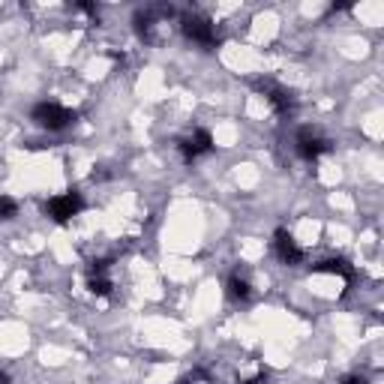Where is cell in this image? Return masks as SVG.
Listing matches in <instances>:
<instances>
[{
  "label": "cell",
  "mask_w": 384,
  "mask_h": 384,
  "mask_svg": "<svg viewBox=\"0 0 384 384\" xmlns=\"http://www.w3.org/2000/svg\"><path fill=\"white\" fill-rule=\"evenodd\" d=\"M75 117H78L75 111L63 108V105H58V103H39L37 108H33V120H37L42 129H51V132L70 127Z\"/></svg>",
  "instance_id": "obj_1"
},
{
  "label": "cell",
  "mask_w": 384,
  "mask_h": 384,
  "mask_svg": "<svg viewBox=\"0 0 384 384\" xmlns=\"http://www.w3.org/2000/svg\"><path fill=\"white\" fill-rule=\"evenodd\" d=\"M82 207H84V198L78 196V192H63V196H54L49 205H45V210H49V217L54 219V222H70L72 217H78L82 213Z\"/></svg>",
  "instance_id": "obj_2"
},
{
  "label": "cell",
  "mask_w": 384,
  "mask_h": 384,
  "mask_svg": "<svg viewBox=\"0 0 384 384\" xmlns=\"http://www.w3.org/2000/svg\"><path fill=\"white\" fill-rule=\"evenodd\" d=\"M331 151V141L321 139L319 132H312V129H300L297 132V153L303 156V160H319L321 153Z\"/></svg>",
  "instance_id": "obj_3"
},
{
  "label": "cell",
  "mask_w": 384,
  "mask_h": 384,
  "mask_svg": "<svg viewBox=\"0 0 384 384\" xmlns=\"http://www.w3.org/2000/svg\"><path fill=\"white\" fill-rule=\"evenodd\" d=\"M210 151H213V139H210L207 129H196V132H192V139L180 141V153H184L186 162L198 160V156H205V153H210Z\"/></svg>",
  "instance_id": "obj_4"
},
{
  "label": "cell",
  "mask_w": 384,
  "mask_h": 384,
  "mask_svg": "<svg viewBox=\"0 0 384 384\" xmlns=\"http://www.w3.org/2000/svg\"><path fill=\"white\" fill-rule=\"evenodd\" d=\"M184 33H186L192 42H201V45H213V42H217V30H213L210 21L201 18V15H189L184 21Z\"/></svg>",
  "instance_id": "obj_5"
},
{
  "label": "cell",
  "mask_w": 384,
  "mask_h": 384,
  "mask_svg": "<svg viewBox=\"0 0 384 384\" xmlns=\"http://www.w3.org/2000/svg\"><path fill=\"white\" fill-rule=\"evenodd\" d=\"M274 246H276V255H279L286 264H300V262H303V250H300L297 241H295V237H291L286 229L276 231Z\"/></svg>",
  "instance_id": "obj_6"
},
{
  "label": "cell",
  "mask_w": 384,
  "mask_h": 384,
  "mask_svg": "<svg viewBox=\"0 0 384 384\" xmlns=\"http://www.w3.org/2000/svg\"><path fill=\"white\" fill-rule=\"evenodd\" d=\"M258 90L267 96V103L274 105L276 111H288L291 105H295V99H291V94L286 87H276V84H270V82H258Z\"/></svg>",
  "instance_id": "obj_7"
},
{
  "label": "cell",
  "mask_w": 384,
  "mask_h": 384,
  "mask_svg": "<svg viewBox=\"0 0 384 384\" xmlns=\"http://www.w3.org/2000/svg\"><path fill=\"white\" fill-rule=\"evenodd\" d=\"M315 270H319V274H340V276H345V279H352V276H354V267L348 264V258H343V255H336V258H324V262L315 264Z\"/></svg>",
  "instance_id": "obj_8"
},
{
  "label": "cell",
  "mask_w": 384,
  "mask_h": 384,
  "mask_svg": "<svg viewBox=\"0 0 384 384\" xmlns=\"http://www.w3.org/2000/svg\"><path fill=\"white\" fill-rule=\"evenodd\" d=\"M229 291H231L234 300H252V286H250V279H246L243 274H231Z\"/></svg>",
  "instance_id": "obj_9"
},
{
  "label": "cell",
  "mask_w": 384,
  "mask_h": 384,
  "mask_svg": "<svg viewBox=\"0 0 384 384\" xmlns=\"http://www.w3.org/2000/svg\"><path fill=\"white\" fill-rule=\"evenodd\" d=\"M87 288H90V295L105 297L108 291H111V279H108L105 274H90V276H87Z\"/></svg>",
  "instance_id": "obj_10"
},
{
  "label": "cell",
  "mask_w": 384,
  "mask_h": 384,
  "mask_svg": "<svg viewBox=\"0 0 384 384\" xmlns=\"http://www.w3.org/2000/svg\"><path fill=\"white\" fill-rule=\"evenodd\" d=\"M18 213V201L9 196H0V219H13Z\"/></svg>",
  "instance_id": "obj_11"
},
{
  "label": "cell",
  "mask_w": 384,
  "mask_h": 384,
  "mask_svg": "<svg viewBox=\"0 0 384 384\" xmlns=\"http://www.w3.org/2000/svg\"><path fill=\"white\" fill-rule=\"evenodd\" d=\"M343 384H366V378L364 376H345Z\"/></svg>",
  "instance_id": "obj_12"
},
{
  "label": "cell",
  "mask_w": 384,
  "mask_h": 384,
  "mask_svg": "<svg viewBox=\"0 0 384 384\" xmlns=\"http://www.w3.org/2000/svg\"><path fill=\"white\" fill-rule=\"evenodd\" d=\"M243 384H267V376H264V372H258V376H255V378H250V381H243Z\"/></svg>",
  "instance_id": "obj_13"
},
{
  "label": "cell",
  "mask_w": 384,
  "mask_h": 384,
  "mask_svg": "<svg viewBox=\"0 0 384 384\" xmlns=\"http://www.w3.org/2000/svg\"><path fill=\"white\" fill-rule=\"evenodd\" d=\"M0 384H13V381H9V376H4V372H0Z\"/></svg>",
  "instance_id": "obj_14"
}]
</instances>
